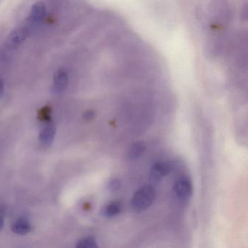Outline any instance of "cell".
<instances>
[{"label":"cell","mask_w":248,"mask_h":248,"mask_svg":"<svg viewBox=\"0 0 248 248\" xmlns=\"http://www.w3.org/2000/svg\"><path fill=\"white\" fill-rule=\"evenodd\" d=\"M156 190L152 185L140 187L133 194L131 200V207L133 211L141 213L147 210L155 202L156 198Z\"/></svg>","instance_id":"1"},{"label":"cell","mask_w":248,"mask_h":248,"mask_svg":"<svg viewBox=\"0 0 248 248\" xmlns=\"http://www.w3.org/2000/svg\"><path fill=\"white\" fill-rule=\"evenodd\" d=\"M175 195L181 201H187L193 194V184L188 175H182L178 177L173 186Z\"/></svg>","instance_id":"2"},{"label":"cell","mask_w":248,"mask_h":248,"mask_svg":"<svg viewBox=\"0 0 248 248\" xmlns=\"http://www.w3.org/2000/svg\"><path fill=\"white\" fill-rule=\"evenodd\" d=\"M172 164L168 161L155 162L149 171V178L152 183H159L172 170Z\"/></svg>","instance_id":"3"},{"label":"cell","mask_w":248,"mask_h":248,"mask_svg":"<svg viewBox=\"0 0 248 248\" xmlns=\"http://www.w3.org/2000/svg\"><path fill=\"white\" fill-rule=\"evenodd\" d=\"M69 85V75L65 69H60L53 76V91L56 94L63 93Z\"/></svg>","instance_id":"4"},{"label":"cell","mask_w":248,"mask_h":248,"mask_svg":"<svg viewBox=\"0 0 248 248\" xmlns=\"http://www.w3.org/2000/svg\"><path fill=\"white\" fill-rule=\"evenodd\" d=\"M56 133V125L50 122L46 123L40 130V135H39V140L41 145L46 147L51 146L54 140Z\"/></svg>","instance_id":"5"},{"label":"cell","mask_w":248,"mask_h":248,"mask_svg":"<svg viewBox=\"0 0 248 248\" xmlns=\"http://www.w3.org/2000/svg\"><path fill=\"white\" fill-rule=\"evenodd\" d=\"M27 35H28V30L27 28L21 27V28L17 29L11 33L8 38V43H7L8 47L11 48H16L18 47L26 40Z\"/></svg>","instance_id":"6"},{"label":"cell","mask_w":248,"mask_h":248,"mask_svg":"<svg viewBox=\"0 0 248 248\" xmlns=\"http://www.w3.org/2000/svg\"><path fill=\"white\" fill-rule=\"evenodd\" d=\"M46 13L47 9L46 5L42 2H36L31 7L30 19L34 23L41 22L46 18Z\"/></svg>","instance_id":"7"},{"label":"cell","mask_w":248,"mask_h":248,"mask_svg":"<svg viewBox=\"0 0 248 248\" xmlns=\"http://www.w3.org/2000/svg\"><path fill=\"white\" fill-rule=\"evenodd\" d=\"M123 210V202L118 200L111 202L106 204L101 210V214L105 217H113L120 214Z\"/></svg>","instance_id":"8"},{"label":"cell","mask_w":248,"mask_h":248,"mask_svg":"<svg viewBox=\"0 0 248 248\" xmlns=\"http://www.w3.org/2000/svg\"><path fill=\"white\" fill-rule=\"evenodd\" d=\"M31 230V225L28 218L21 217L17 219L12 225V231L18 235H25Z\"/></svg>","instance_id":"9"},{"label":"cell","mask_w":248,"mask_h":248,"mask_svg":"<svg viewBox=\"0 0 248 248\" xmlns=\"http://www.w3.org/2000/svg\"><path fill=\"white\" fill-rule=\"evenodd\" d=\"M146 145L142 142L135 143L129 151V157L130 159H136L140 157L146 150Z\"/></svg>","instance_id":"10"},{"label":"cell","mask_w":248,"mask_h":248,"mask_svg":"<svg viewBox=\"0 0 248 248\" xmlns=\"http://www.w3.org/2000/svg\"><path fill=\"white\" fill-rule=\"evenodd\" d=\"M75 248H99L95 238L87 236L80 239L77 244Z\"/></svg>","instance_id":"11"},{"label":"cell","mask_w":248,"mask_h":248,"mask_svg":"<svg viewBox=\"0 0 248 248\" xmlns=\"http://www.w3.org/2000/svg\"><path fill=\"white\" fill-rule=\"evenodd\" d=\"M109 186L110 189L112 190V191H114V190H117L120 186V181L117 179H114L109 183Z\"/></svg>","instance_id":"12"},{"label":"cell","mask_w":248,"mask_h":248,"mask_svg":"<svg viewBox=\"0 0 248 248\" xmlns=\"http://www.w3.org/2000/svg\"><path fill=\"white\" fill-rule=\"evenodd\" d=\"M94 117H95V112L93 111H86L84 114V118H85V120H88V121L92 120Z\"/></svg>","instance_id":"13"},{"label":"cell","mask_w":248,"mask_h":248,"mask_svg":"<svg viewBox=\"0 0 248 248\" xmlns=\"http://www.w3.org/2000/svg\"><path fill=\"white\" fill-rule=\"evenodd\" d=\"M5 93V82L2 78H0V99L3 96Z\"/></svg>","instance_id":"14"},{"label":"cell","mask_w":248,"mask_h":248,"mask_svg":"<svg viewBox=\"0 0 248 248\" xmlns=\"http://www.w3.org/2000/svg\"><path fill=\"white\" fill-rule=\"evenodd\" d=\"M5 223V214L2 210H0V229H2Z\"/></svg>","instance_id":"15"}]
</instances>
